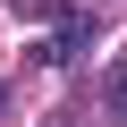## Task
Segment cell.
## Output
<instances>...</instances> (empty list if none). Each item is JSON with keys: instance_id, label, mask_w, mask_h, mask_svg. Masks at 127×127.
Instances as JSON below:
<instances>
[{"instance_id": "cell-1", "label": "cell", "mask_w": 127, "mask_h": 127, "mask_svg": "<svg viewBox=\"0 0 127 127\" xmlns=\"http://www.w3.org/2000/svg\"><path fill=\"white\" fill-rule=\"evenodd\" d=\"M110 110H119V119H127V76H119V85H110Z\"/></svg>"}]
</instances>
